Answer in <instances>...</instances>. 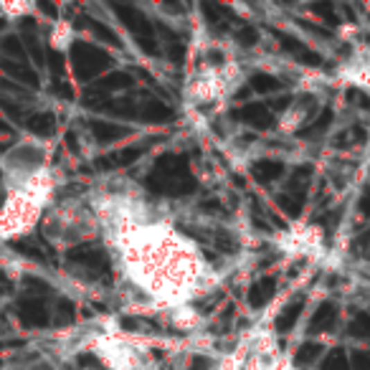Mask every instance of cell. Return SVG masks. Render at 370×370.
Here are the masks:
<instances>
[{"mask_svg":"<svg viewBox=\"0 0 370 370\" xmlns=\"http://www.w3.org/2000/svg\"><path fill=\"white\" fill-rule=\"evenodd\" d=\"M109 249L125 284L155 310L191 307L193 299L215 287V272L200 246L163 213L134 226Z\"/></svg>","mask_w":370,"mask_h":370,"instance_id":"cell-1","label":"cell"},{"mask_svg":"<svg viewBox=\"0 0 370 370\" xmlns=\"http://www.w3.org/2000/svg\"><path fill=\"white\" fill-rule=\"evenodd\" d=\"M99 363L107 370H152V348L148 340H137V337H122L114 330L104 333L89 342V348Z\"/></svg>","mask_w":370,"mask_h":370,"instance_id":"cell-2","label":"cell"},{"mask_svg":"<svg viewBox=\"0 0 370 370\" xmlns=\"http://www.w3.org/2000/svg\"><path fill=\"white\" fill-rule=\"evenodd\" d=\"M49 160H51V142L49 140L23 137L15 145H10L0 157V170H3L8 191L21 188L26 180H30L46 168H51Z\"/></svg>","mask_w":370,"mask_h":370,"instance_id":"cell-3","label":"cell"},{"mask_svg":"<svg viewBox=\"0 0 370 370\" xmlns=\"http://www.w3.org/2000/svg\"><path fill=\"white\" fill-rule=\"evenodd\" d=\"M310 119V104H304V102H294L292 107H287V109L281 112V117H279V130L281 132H297L299 127L304 125Z\"/></svg>","mask_w":370,"mask_h":370,"instance_id":"cell-4","label":"cell"},{"mask_svg":"<svg viewBox=\"0 0 370 370\" xmlns=\"http://www.w3.org/2000/svg\"><path fill=\"white\" fill-rule=\"evenodd\" d=\"M71 38H74V30L69 26L67 21H59L53 26L51 30V46L53 49H59V51H67L69 46H71Z\"/></svg>","mask_w":370,"mask_h":370,"instance_id":"cell-5","label":"cell"},{"mask_svg":"<svg viewBox=\"0 0 370 370\" xmlns=\"http://www.w3.org/2000/svg\"><path fill=\"white\" fill-rule=\"evenodd\" d=\"M33 10L36 8L30 6V3H23V0H18V3H0V13L6 15L8 21H18L23 15H30Z\"/></svg>","mask_w":370,"mask_h":370,"instance_id":"cell-6","label":"cell"},{"mask_svg":"<svg viewBox=\"0 0 370 370\" xmlns=\"http://www.w3.org/2000/svg\"><path fill=\"white\" fill-rule=\"evenodd\" d=\"M289 370H294V368H289Z\"/></svg>","mask_w":370,"mask_h":370,"instance_id":"cell-7","label":"cell"}]
</instances>
